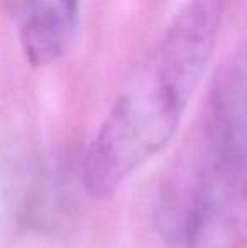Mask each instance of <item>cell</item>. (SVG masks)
<instances>
[{"mask_svg":"<svg viewBox=\"0 0 247 248\" xmlns=\"http://www.w3.org/2000/svg\"><path fill=\"white\" fill-rule=\"evenodd\" d=\"M191 155L212 170L247 169V43L215 71Z\"/></svg>","mask_w":247,"mask_h":248,"instance_id":"cell-3","label":"cell"},{"mask_svg":"<svg viewBox=\"0 0 247 248\" xmlns=\"http://www.w3.org/2000/svg\"><path fill=\"white\" fill-rule=\"evenodd\" d=\"M225 3L190 0L134 69L83 157L90 196L109 198L169 144L218 39Z\"/></svg>","mask_w":247,"mask_h":248,"instance_id":"cell-1","label":"cell"},{"mask_svg":"<svg viewBox=\"0 0 247 248\" xmlns=\"http://www.w3.org/2000/svg\"><path fill=\"white\" fill-rule=\"evenodd\" d=\"M82 0H22L20 44L33 66L54 62L68 49Z\"/></svg>","mask_w":247,"mask_h":248,"instance_id":"cell-4","label":"cell"},{"mask_svg":"<svg viewBox=\"0 0 247 248\" xmlns=\"http://www.w3.org/2000/svg\"><path fill=\"white\" fill-rule=\"evenodd\" d=\"M185 248H247V169L195 177L175 216Z\"/></svg>","mask_w":247,"mask_h":248,"instance_id":"cell-2","label":"cell"}]
</instances>
